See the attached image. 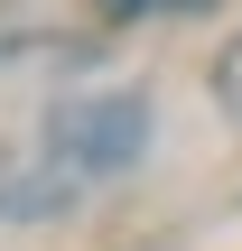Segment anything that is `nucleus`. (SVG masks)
Here are the masks:
<instances>
[{
  "instance_id": "20e7f679",
  "label": "nucleus",
  "mask_w": 242,
  "mask_h": 251,
  "mask_svg": "<svg viewBox=\"0 0 242 251\" xmlns=\"http://www.w3.org/2000/svg\"><path fill=\"white\" fill-rule=\"evenodd\" d=\"M205 84H215V102H224V112L242 121V28L224 37V56H215V75H205Z\"/></svg>"
},
{
  "instance_id": "f257e3e1",
  "label": "nucleus",
  "mask_w": 242,
  "mask_h": 251,
  "mask_svg": "<svg viewBox=\"0 0 242 251\" xmlns=\"http://www.w3.org/2000/svg\"><path fill=\"white\" fill-rule=\"evenodd\" d=\"M149 149V93H84L47 112V158L65 177H121Z\"/></svg>"
},
{
  "instance_id": "7ed1b4c3",
  "label": "nucleus",
  "mask_w": 242,
  "mask_h": 251,
  "mask_svg": "<svg viewBox=\"0 0 242 251\" xmlns=\"http://www.w3.org/2000/svg\"><path fill=\"white\" fill-rule=\"evenodd\" d=\"M75 186H84V177L47 168V177H28V186H9V196H0V214H56V205H75Z\"/></svg>"
},
{
  "instance_id": "f03ea898",
  "label": "nucleus",
  "mask_w": 242,
  "mask_h": 251,
  "mask_svg": "<svg viewBox=\"0 0 242 251\" xmlns=\"http://www.w3.org/2000/svg\"><path fill=\"white\" fill-rule=\"evenodd\" d=\"M103 28H140V19H205L215 0H84Z\"/></svg>"
}]
</instances>
